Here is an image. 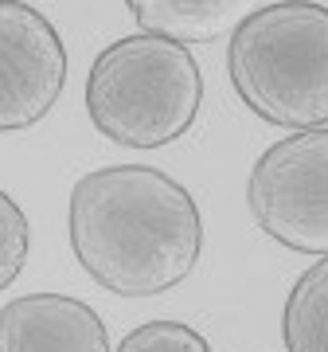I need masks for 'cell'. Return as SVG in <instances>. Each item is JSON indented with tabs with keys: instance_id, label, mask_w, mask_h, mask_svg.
Returning a JSON list of instances; mask_svg holds the SVG:
<instances>
[{
	"instance_id": "obj_1",
	"label": "cell",
	"mask_w": 328,
	"mask_h": 352,
	"mask_svg": "<svg viewBox=\"0 0 328 352\" xmlns=\"http://www.w3.org/2000/svg\"><path fill=\"white\" fill-rule=\"evenodd\" d=\"M71 247L102 289L152 298L180 286L203 251L191 192L149 164H110L71 192Z\"/></svg>"
},
{
	"instance_id": "obj_2",
	"label": "cell",
	"mask_w": 328,
	"mask_h": 352,
	"mask_svg": "<svg viewBox=\"0 0 328 352\" xmlns=\"http://www.w3.org/2000/svg\"><path fill=\"white\" fill-rule=\"evenodd\" d=\"M231 87L262 122L328 126V8L316 0L266 4L231 36Z\"/></svg>"
},
{
	"instance_id": "obj_3",
	"label": "cell",
	"mask_w": 328,
	"mask_h": 352,
	"mask_svg": "<svg viewBox=\"0 0 328 352\" xmlns=\"http://www.w3.org/2000/svg\"><path fill=\"white\" fill-rule=\"evenodd\" d=\"M203 75L176 39L126 36L86 75V113L102 138L126 149H161L184 138L200 113Z\"/></svg>"
},
{
	"instance_id": "obj_4",
	"label": "cell",
	"mask_w": 328,
	"mask_h": 352,
	"mask_svg": "<svg viewBox=\"0 0 328 352\" xmlns=\"http://www.w3.org/2000/svg\"><path fill=\"white\" fill-rule=\"evenodd\" d=\"M246 208L281 247L328 254V126L274 141L250 168Z\"/></svg>"
},
{
	"instance_id": "obj_5",
	"label": "cell",
	"mask_w": 328,
	"mask_h": 352,
	"mask_svg": "<svg viewBox=\"0 0 328 352\" xmlns=\"http://www.w3.org/2000/svg\"><path fill=\"white\" fill-rule=\"evenodd\" d=\"M63 82L67 51L55 24L24 0H0V133L47 118Z\"/></svg>"
},
{
	"instance_id": "obj_6",
	"label": "cell",
	"mask_w": 328,
	"mask_h": 352,
	"mask_svg": "<svg viewBox=\"0 0 328 352\" xmlns=\"http://www.w3.org/2000/svg\"><path fill=\"white\" fill-rule=\"evenodd\" d=\"M0 352H110V333L78 298L24 294L0 309Z\"/></svg>"
},
{
	"instance_id": "obj_7",
	"label": "cell",
	"mask_w": 328,
	"mask_h": 352,
	"mask_svg": "<svg viewBox=\"0 0 328 352\" xmlns=\"http://www.w3.org/2000/svg\"><path fill=\"white\" fill-rule=\"evenodd\" d=\"M137 24L152 36L176 43H211L235 36L242 20H250L262 0H126Z\"/></svg>"
},
{
	"instance_id": "obj_8",
	"label": "cell",
	"mask_w": 328,
	"mask_h": 352,
	"mask_svg": "<svg viewBox=\"0 0 328 352\" xmlns=\"http://www.w3.org/2000/svg\"><path fill=\"white\" fill-rule=\"evenodd\" d=\"M281 337L290 352H328V254L293 282L281 314Z\"/></svg>"
},
{
	"instance_id": "obj_9",
	"label": "cell",
	"mask_w": 328,
	"mask_h": 352,
	"mask_svg": "<svg viewBox=\"0 0 328 352\" xmlns=\"http://www.w3.org/2000/svg\"><path fill=\"white\" fill-rule=\"evenodd\" d=\"M27 239L32 231H27L24 208L0 188V289H8L20 278L27 263Z\"/></svg>"
},
{
	"instance_id": "obj_10",
	"label": "cell",
	"mask_w": 328,
	"mask_h": 352,
	"mask_svg": "<svg viewBox=\"0 0 328 352\" xmlns=\"http://www.w3.org/2000/svg\"><path fill=\"white\" fill-rule=\"evenodd\" d=\"M117 352H211V344L203 340V333L180 321H145L121 340Z\"/></svg>"
}]
</instances>
